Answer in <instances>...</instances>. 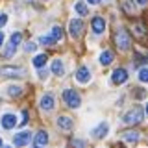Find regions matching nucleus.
<instances>
[{
	"label": "nucleus",
	"mask_w": 148,
	"mask_h": 148,
	"mask_svg": "<svg viewBox=\"0 0 148 148\" xmlns=\"http://www.w3.org/2000/svg\"><path fill=\"white\" fill-rule=\"evenodd\" d=\"M143 117H145V111L139 108V106H135V108H132V109H130L128 113L122 117V122L132 126V124H139V122L143 120Z\"/></svg>",
	"instance_id": "nucleus-1"
},
{
	"label": "nucleus",
	"mask_w": 148,
	"mask_h": 148,
	"mask_svg": "<svg viewBox=\"0 0 148 148\" xmlns=\"http://www.w3.org/2000/svg\"><path fill=\"white\" fill-rule=\"evenodd\" d=\"M63 102L69 106V108L78 109V108H80V104H82V98H80V95H78L74 89H65L63 91Z\"/></svg>",
	"instance_id": "nucleus-2"
},
{
	"label": "nucleus",
	"mask_w": 148,
	"mask_h": 148,
	"mask_svg": "<svg viewBox=\"0 0 148 148\" xmlns=\"http://www.w3.org/2000/svg\"><path fill=\"white\" fill-rule=\"evenodd\" d=\"M21 41H22V35L18 34V32H15V34L11 35V39H9V43H8V46H6V50H4V58H6V59H11L13 56H15L17 46L21 45Z\"/></svg>",
	"instance_id": "nucleus-3"
},
{
	"label": "nucleus",
	"mask_w": 148,
	"mask_h": 148,
	"mask_svg": "<svg viewBox=\"0 0 148 148\" xmlns=\"http://www.w3.org/2000/svg\"><path fill=\"white\" fill-rule=\"evenodd\" d=\"M115 41H117V46L122 50V52L130 50V46H132V39H130V34L126 30H119L117 35H115Z\"/></svg>",
	"instance_id": "nucleus-4"
},
{
	"label": "nucleus",
	"mask_w": 148,
	"mask_h": 148,
	"mask_svg": "<svg viewBox=\"0 0 148 148\" xmlns=\"http://www.w3.org/2000/svg\"><path fill=\"white\" fill-rule=\"evenodd\" d=\"M39 106H41V109H43V111H52L54 106H56V100H54V95H52V92H46V95L41 96Z\"/></svg>",
	"instance_id": "nucleus-5"
},
{
	"label": "nucleus",
	"mask_w": 148,
	"mask_h": 148,
	"mask_svg": "<svg viewBox=\"0 0 148 148\" xmlns=\"http://www.w3.org/2000/svg\"><path fill=\"white\" fill-rule=\"evenodd\" d=\"M22 74H24V71L18 67H2L0 69V76H4V78H18Z\"/></svg>",
	"instance_id": "nucleus-6"
},
{
	"label": "nucleus",
	"mask_w": 148,
	"mask_h": 148,
	"mask_svg": "<svg viewBox=\"0 0 148 148\" xmlns=\"http://www.w3.org/2000/svg\"><path fill=\"white\" fill-rule=\"evenodd\" d=\"M30 141H32V133L30 132H21V133H17V135L13 137V145L18 146V148L26 146Z\"/></svg>",
	"instance_id": "nucleus-7"
},
{
	"label": "nucleus",
	"mask_w": 148,
	"mask_h": 148,
	"mask_svg": "<svg viewBox=\"0 0 148 148\" xmlns=\"http://www.w3.org/2000/svg\"><path fill=\"white\" fill-rule=\"evenodd\" d=\"M128 80V71L126 69H115L113 74H111V82L115 83V85H120V83H124Z\"/></svg>",
	"instance_id": "nucleus-8"
},
{
	"label": "nucleus",
	"mask_w": 148,
	"mask_h": 148,
	"mask_svg": "<svg viewBox=\"0 0 148 148\" xmlns=\"http://www.w3.org/2000/svg\"><path fill=\"white\" fill-rule=\"evenodd\" d=\"M0 124H2L4 130H11V128L17 126V117L13 113H6V115H2V119H0Z\"/></svg>",
	"instance_id": "nucleus-9"
},
{
	"label": "nucleus",
	"mask_w": 148,
	"mask_h": 148,
	"mask_svg": "<svg viewBox=\"0 0 148 148\" xmlns=\"http://www.w3.org/2000/svg\"><path fill=\"white\" fill-rule=\"evenodd\" d=\"M76 82L78 83H89L91 82V71L87 67H80L76 71Z\"/></svg>",
	"instance_id": "nucleus-10"
},
{
	"label": "nucleus",
	"mask_w": 148,
	"mask_h": 148,
	"mask_svg": "<svg viewBox=\"0 0 148 148\" xmlns=\"http://www.w3.org/2000/svg\"><path fill=\"white\" fill-rule=\"evenodd\" d=\"M48 145V133L46 132H37L34 137V148H45Z\"/></svg>",
	"instance_id": "nucleus-11"
},
{
	"label": "nucleus",
	"mask_w": 148,
	"mask_h": 148,
	"mask_svg": "<svg viewBox=\"0 0 148 148\" xmlns=\"http://www.w3.org/2000/svg\"><path fill=\"white\" fill-rule=\"evenodd\" d=\"M108 132H109V124L108 122H100L91 133H92V137H95V139H104L106 135H108Z\"/></svg>",
	"instance_id": "nucleus-12"
},
{
	"label": "nucleus",
	"mask_w": 148,
	"mask_h": 148,
	"mask_svg": "<svg viewBox=\"0 0 148 148\" xmlns=\"http://www.w3.org/2000/svg\"><path fill=\"white\" fill-rule=\"evenodd\" d=\"M82 30H83L82 18H72L71 24H69V32H71V35H72V37H78V35L82 34Z\"/></svg>",
	"instance_id": "nucleus-13"
},
{
	"label": "nucleus",
	"mask_w": 148,
	"mask_h": 148,
	"mask_svg": "<svg viewBox=\"0 0 148 148\" xmlns=\"http://www.w3.org/2000/svg\"><path fill=\"white\" fill-rule=\"evenodd\" d=\"M91 28H92V32H95L96 35H100V34H104V30H106V21L102 17H95L91 21Z\"/></svg>",
	"instance_id": "nucleus-14"
},
{
	"label": "nucleus",
	"mask_w": 148,
	"mask_h": 148,
	"mask_svg": "<svg viewBox=\"0 0 148 148\" xmlns=\"http://www.w3.org/2000/svg\"><path fill=\"white\" fill-rule=\"evenodd\" d=\"M58 126L61 128V130H65V132H69V130H72V119L63 115V117L58 119Z\"/></svg>",
	"instance_id": "nucleus-15"
},
{
	"label": "nucleus",
	"mask_w": 148,
	"mask_h": 148,
	"mask_svg": "<svg viewBox=\"0 0 148 148\" xmlns=\"http://www.w3.org/2000/svg\"><path fill=\"white\" fill-rule=\"evenodd\" d=\"M52 72L56 74V76H63L65 74V67H63L61 59H54L52 61Z\"/></svg>",
	"instance_id": "nucleus-16"
},
{
	"label": "nucleus",
	"mask_w": 148,
	"mask_h": 148,
	"mask_svg": "<svg viewBox=\"0 0 148 148\" xmlns=\"http://www.w3.org/2000/svg\"><path fill=\"white\" fill-rule=\"evenodd\" d=\"M113 58H115V56H113L111 50H104V52L100 54V63L104 65V67H106V65H111V63H113Z\"/></svg>",
	"instance_id": "nucleus-17"
},
{
	"label": "nucleus",
	"mask_w": 148,
	"mask_h": 148,
	"mask_svg": "<svg viewBox=\"0 0 148 148\" xmlns=\"http://www.w3.org/2000/svg\"><path fill=\"white\" fill-rule=\"evenodd\" d=\"M74 9H76V13H78V15H82V17H85L87 13H89V8H87V4L82 2V0H78V2L74 4Z\"/></svg>",
	"instance_id": "nucleus-18"
},
{
	"label": "nucleus",
	"mask_w": 148,
	"mask_h": 148,
	"mask_svg": "<svg viewBox=\"0 0 148 148\" xmlns=\"http://www.w3.org/2000/svg\"><path fill=\"white\" fill-rule=\"evenodd\" d=\"M46 61H48V58H46L45 54H39V56H35V58L32 59V63H34V67H37V69H43Z\"/></svg>",
	"instance_id": "nucleus-19"
},
{
	"label": "nucleus",
	"mask_w": 148,
	"mask_h": 148,
	"mask_svg": "<svg viewBox=\"0 0 148 148\" xmlns=\"http://www.w3.org/2000/svg\"><path fill=\"white\" fill-rule=\"evenodd\" d=\"M6 92L9 96H13V98H15V96H21L22 95V87L21 85H8L6 87Z\"/></svg>",
	"instance_id": "nucleus-20"
},
{
	"label": "nucleus",
	"mask_w": 148,
	"mask_h": 148,
	"mask_svg": "<svg viewBox=\"0 0 148 148\" xmlns=\"http://www.w3.org/2000/svg\"><path fill=\"white\" fill-rule=\"evenodd\" d=\"M124 141L128 143H137L139 141V132H124Z\"/></svg>",
	"instance_id": "nucleus-21"
},
{
	"label": "nucleus",
	"mask_w": 148,
	"mask_h": 148,
	"mask_svg": "<svg viewBox=\"0 0 148 148\" xmlns=\"http://www.w3.org/2000/svg\"><path fill=\"white\" fill-rule=\"evenodd\" d=\"M52 37L56 39V43L63 39V30H61V26H54V28H52Z\"/></svg>",
	"instance_id": "nucleus-22"
},
{
	"label": "nucleus",
	"mask_w": 148,
	"mask_h": 148,
	"mask_svg": "<svg viewBox=\"0 0 148 148\" xmlns=\"http://www.w3.org/2000/svg\"><path fill=\"white\" fill-rule=\"evenodd\" d=\"M39 43L45 45V46H52L56 43V39H54L52 35H43V37H39Z\"/></svg>",
	"instance_id": "nucleus-23"
},
{
	"label": "nucleus",
	"mask_w": 148,
	"mask_h": 148,
	"mask_svg": "<svg viewBox=\"0 0 148 148\" xmlns=\"http://www.w3.org/2000/svg\"><path fill=\"white\" fill-rule=\"evenodd\" d=\"M139 80H141L143 83H148V67H145V69L139 71Z\"/></svg>",
	"instance_id": "nucleus-24"
},
{
	"label": "nucleus",
	"mask_w": 148,
	"mask_h": 148,
	"mask_svg": "<svg viewBox=\"0 0 148 148\" xmlns=\"http://www.w3.org/2000/svg\"><path fill=\"white\" fill-rule=\"evenodd\" d=\"M35 48H37V45L34 43V41L26 43V46H24V50H26V52H35Z\"/></svg>",
	"instance_id": "nucleus-25"
},
{
	"label": "nucleus",
	"mask_w": 148,
	"mask_h": 148,
	"mask_svg": "<svg viewBox=\"0 0 148 148\" xmlns=\"http://www.w3.org/2000/svg\"><path fill=\"white\" fill-rule=\"evenodd\" d=\"M72 146L74 148H83V146H85V143L80 141V139H74V141H72Z\"/></svg>",
	"instance_id": "nucleus-26"
},
{
	"label": "nucleus",
	"mask_w": 148,
	"mask_h": 148,
	"mask_svg": "<svg viewBox=\"0 0 148 148\" xmlns=\"http://www.w3.org/2000/svg\"><path fill=\"white\" fill-rule=\"evenodd\" d=\"M122 2H124V4H122V6H124V9H126L128 13H133V8L130 6V4H132V2H130V0H122Z\"/></svg>",
	"instance_id": "nucleus-27"
},
{
	"label": "nucleus",
	"mask_w": 148,
	"mask_h": 148,
	"mask_svg": "<svg viewBox=\"0 0 148 148\" xmlns=\"http://www.w3.org/2000/svg\"><path fill=\"white\" fill-rule=\"evenodd\" d=\"M6 22H8V15L6 13H0V28L6 26Z\"/></svg>",
	"instance_id": "nucleus-28"
},
{
	"label": "nucleus",
	"mask_w": 148,
	"mask_h": 148,
	"mask_svg": "<svg viewBox=\"0 0 148 148\" xmlns=\"http://www.w3.org/2000/svg\"><path fill=\"white\" fill-rule=\"evenodd\" d=\"M26 122H28V111L24 109V111H22V120H21V126H24Z\"/></svg>",
	"instance_id": "nucleus-29"
},
{
	"label": "nucleus",
	"mask_w": 148,
	"mask_h": 148,
	"mask_svg": "<svg viewBox=\"0 0 148 148\" xmlns=\"http://www.w3.org/2000/svg\"><path fill=\"white\" fill-rule=\"evenodd\" d=\"M46 76H48V72L41 69V71H39V78H41V80H46Z\"/></svg>",
	"instance_id": "nucleus-30"
},
{
	"label": "nucleus",
	"mask_w": 148,
	"mask_h": 148,
	"mask_svg": "<svg viewBox=\"0 0 148 148\" xmlns=\"http://www.w3.org/2000/svg\"><path fill=\"white\" fill-rule=\"evenodd\" d=\"M2 45H4V32H0V48H2Z\"/></svg>",
	"instance_id": "nucleus-31"
},
{
	"label": "nucleus",
	"mask_w": 148,
	"mask_h": 148,
	"mask_svg": "<svg viewBox=\"0 0 148 148\" xmlns=\"http://www.w3.org/2000/svg\"><path fill=\"white\" fill-rule=\"evenodd\" d=\"M137 4H139V6H146L148 0H137Z\"/></svg>",
	"instance_id": "nucleus-32"
},
{
	"label": "nucleus",
	"mask_w": 148,
	"mask_h": 148,
	"mask_svg": "<svg viewBox=\"0 0 148 148\" xmlns=\"http://www.w3.org/2000/svg\"><path fill=\"white\" fill-rule=\"evenodd\" d=\"M100 0H87V4H92V6H95V4H98Z\"/></svg>",
	"instance_id": "nucleus-33"
},
{
	"label": "nucleus",
	"mask_w": 148,
	"mask_h": 148,
	"mask_svg": "<svg viewBox=\"0 0 148 148\" xmlns=\"http://www.w3.org/2000/svg\"><path fill=\"white\" fill-rule=\"evenodd\" d=\"M0 148H2V139H0Z\"/></svg>",
	"instance_id": "nucleus-34"
},
{
	"label": "nucleus",
	"mask_w": 148,
	"mask_h": 148,
	"mask_svg": "<svg viewBox=\"0 0 148 148\" xmlns=\"http://www.w3.org/2000/svg\"><path fill=\"white\" fill-rule=\"evenodd\" d=\"M146 113H148V104H146Z\"/></svg>",
	"instance_id": "nucleus-35"
},
{
	"label": "nucleus",
	"mask_w": 148,
	"mask_h": 148,
	"mask_svg": "<svg viewBox=\"0 0 148 148\" xmlns=\"http://www.w3.org/2000/svg\"><path fill=\"white\" fill-rule=\"evenodd\" d=\"M4 148H11V146H4Z\"/></svg>",
	"instance_id": "nucleus-36"
}]
</instances>
